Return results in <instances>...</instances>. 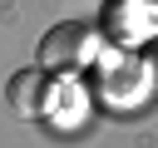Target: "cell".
<instances>
[{"label":"cell","instance_id":"1","mask_svg":"<svg viewBox=\"0 0 158 148\" xmlns=\"http://www.w3.org/2000/svg\"><path fill=\"white\" fill-rule=\"evenodd\" d=\"M94 54H99V30L84 20H64L40 39V64L54 74H79L94 64Z\"/></svg>","mask_w":158,"mask_h":148},{"label":"cell","instance_id":"2","mask_svg":"<svg viewBox=\"0 0 158 148\" xmlns=\"http://www.w3.org/2000/svg\"><path fill=\"white\" fill-rule=\"evenodd\" d=\"M49 99H54L49 69H20V74H10V109L20 118H44L49 113Z\"/></svg>","mask_w":158,"mask_h":148},{"label":"cell","instance_id":"3","mask_svg":"<svg viewBox=\"0 0 158 148\" xmlns=\"http://www.w3.org/2000/svg\"><path fill=\"white\" fill-rule=\"evenodd\" d=\"M148 79H153V89H158V44L148 49Z\"/></svg>","mask_w":158,"mask_h":148}]
</instances>
